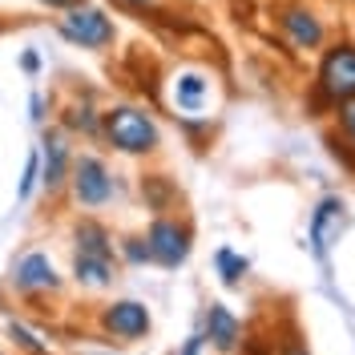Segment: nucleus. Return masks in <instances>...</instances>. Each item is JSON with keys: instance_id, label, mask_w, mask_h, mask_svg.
Here are the masks:
<instances>
[{"instance_id": "f257e3e1", "label": "nucleus", "mask_w": 355, "mask_h": 355, "mask_svg": "<svg viewBox=\"0 0 355 355\" xmlns=\"http://www.w3.org/2000/svg\"><path fill=\"white\" fill-rule=\"evenodd\" d=\"M101 125H105L110 146H117L121 154H150V150L157 146V125L141 110H133V105L110 110Z\"/></svg>"}, {"instance_id": "f03ea898", "label": "nucleus", "mask_w": 355, "mask_h": 355, "mask_svg": "<svg viewBox=\"0 0 355 355\" xmlns=\"http://www.w3.org/2000/svg\"><path fill=\"white\" fill-rule=\"evenodd\" d=\"M319 97L327 105L355 101V44H335L319 65Z\"/></svg>"}, {"instance_id": "7ed1b4c3", "label": "nucleus", "mask_w": 355, "mask_h": 355, "mask_svg": "<svg viewBox=\"0 0 355 355\" xmlns=\"http://www.w3.org/2000/svg\"><path fill=\"white\" fill-rule=\"evenodd\" d=\"M61 37L81 49H105L113 44V21L101 12V8H89V4H77V8H65V17L57 21Z\"/></svg>"}, {"instance_id": "20e7f679", "label": "nucleus", "mask_w": 355, "mask_h": 355, "mask_svg": "<svg viewBox=\"0 0 355 355\" xmlns=\"http://www.w3.org/2000/svg\"><path fill=\"white\" fill-rule=\"evenodd\" d=\"M73 198L81 206H105L113 198V178L101 157L81 154L73 162Z\"/></svg>"}, {"instance_id": "39448f33", "label": "nucleus", "mask_w": 355, "mask_h": 355, "mask_svg": "<svg viewBox=\"0 0 355 355\" xmlns=\"http://www.w3.org/2000/svg\"><path fill=\"white\" fill-rule=\"evenodd\" d=\"M146 243H150L154 263L174 270V266H182L186 254H190V230L178 226V222H170V218H157L154 226H150V234H146Z\"/></svg>"}, {"instance_id": "423d86ee", "label": "nucleus", "mask_w": 355, "mask_h": 355, "mask_svg": "<svg viewBox=\"0 0 355 355\" xmlns=\"http://www.w3.org/2000/svg\"><path fill=\"white\" fill-rule=\"evenodd\" d=\"M339 230H343V198H323L315 206V218H311V246L319 259L331 250Z\"/></svg>"}, {"instance_id": "0eeeda50", "label": "nucleus", "mask_w": 355, "mask_h": 355, "mask_svg": "<svg viewBox=\"0 0 355 355\" xmlns=\"http://www.w3.org/2000/svg\"><path fill=\"white\" fill-rule=\"evenodd\" d=\"M41 146H44V150H41V182L49 186V190H61V186H65V178H69V170H73L65 133H57V130L44 133Z\"/></svg>"}, {"instance_id": "6e6552de", "label": "nucleus", "mask_w": 355, "mask_h": 355, "mask_svg": "<svg viewBox=\"0 0 355 355\" xmlns=\"http://www.w3.org/2000/svg\"><path fill=\"white\" fill-rule=\"evenodd\" d=\"M101 323H105V331L121 335V339H141V335L150 331V311L141 307V303H133V299H125V303L105 307Z\"/></svg>"}, {"instance_id": "1a4fd4ad", "label": "nucleus", "mask_w": 355, "mask_h": 355, "mask_svg": "<svg viewBox=\"0 0 355 355\" xmlns=\"http://www.w3.org/2000/svg\"><path fill=\"white\" fill-rule=\"evenodd\" d=\"M17 287L21 291H53L61 279H57V270H53V263H49V254H41V250H33V254H24L21 263H17Z\"/></svg>"}, {"instance_id": "9d476101", "label": "nucleus", "mask_w": 355, "mask_h": 355, "mask_svg": "<svg viewBox=\"0 0 355 355\" xmlns=\"http://www.w3.org/2000/svg\"><path fill=\"white\" fill-rule=\"evenodd\" d=\"M283 28L291 33V41L299 44V49H315V44L323 41V24L315 21L311 12H303V8H287L283 12Z\"/></svg>"}, {"instance_id": "9b49d317", "label": "nucleus", "mask_w": 355, "mask_h": 355, "mask_svg": "<svg viewBox=\"0 0 355 355\" xmlns=\"http://www.w3.org/2000/svg\"><path fill=\"white\" fill-rule=\"evenodd\" d=\"M206 331H210V339H214L218 352H230V347L239 343V323H234V315L222 307V303L210 307V315H206Z\"/></svg>"}, {"instance_id": "f8f14e48", "label": "nucleus", "mask_w": 355, "mask_h": 355, "mask_svg": "<svg viewBox=\"0 0 355 355\" xmlns=\"http://www.w3.org/2000/svg\"><path fill=\"white\" fill-rule=\"evenodd\" d=\"M73 275L85 287H110L113 283V259H97V254H77L73 259Z\"/></svg>"}, {"instance_id": "ddd939ff", "label": "nucleus", "mask_w": 355, "mask_h": 355, "mask_svg": "<svg viewBox=\"0 0 355 355\" xmlns=\"http://www.w3.org/2000/svg\"><path fill=\"white\" fill-rule=\"evenodd\" d=\"M77 254H97V259H113L110 230L101 222H81L77 226Z\"/></svg>"}, {"instance_id": "4468645a", "label": "nucleus", "mask_w": 355, "mask_h": 355, "mask_svg": "<svg viewBox=\"0 0 355 355\" xmlns=\"http://www.w3.org/2000/svg\"><path fill=\"white\" fill-rule=\"evenodd\" d=\"M174 97H178V110L186 113H198L202 110V97H206V81H202L198 73H182L174 85Z\"/></svg>"}, {"instance_id": "2eb2a0df", "label": "nucleus", "mask_w": 355, "mask_h": 355, "mask_svg": "<svg viewBox=\"0 0 355 355\" xmlns=\"http://www.w3.org/2000/svg\"><path fill=\"white\" fill-rule=\"evenodd\" d=\"M214 263H218L222 283H226V287H239V279L246 275V259H243V254H234L230 246H222L218 254H214Z\"/></svg>"}, {"instance_id": "dca6fc26", "label": "nucleus", "mask_w": 355, "mask_h": 355, "mask_svg": "<svg viewBox=\"0 0 355 355\" xmlns=\"http://www.w3.org/2000/svg\"><path fill=\"white\" fill-rule=\"evenodd\" d=\"M37 182H41V150H33L28 154V162H24V178H21V202H28L33 198V190H37Z\"/></svg>"}, {"instance_id": "f3484780", "label": "nucleus", "mask_w": 355, "mask_h": 355, "mask_svg": "<svg viewBox=\"0 0 355 355\" xmlns=\"http://www.w3.org/2000/svg\"><path fill=\"white\" fill-rule=\"evenodd\" d=\"M69 121V130H85V133H93L97 130V117H93V110H89V105H81V110H73L65 117Z\"/></svg>"}, {"instance_id": "a211bd4d", "label": "nucleus", "mask_w": 355, "mask_h": 355, "mask_svg": "<svg viewBox=\"0 0 355 355\" xmlns=\"http://www.w3.org/2000/svg\"><path fill=\"white\" fill-rule=\"evenodd\" d=\"M8 335H12V339H17L28 355H44V343H37V335H28L21 323H12V327H8Z\"/></svg>"}, {"instance_id": "6ab92c4d", "label": "nucleus", "mask_w": 355, "mask_h": 355, "mask_svg": "<svg viewBox=\"0 0 355 355\" xmlns=\"http://www.w3.org/2000/svg\"><path fill=\"white\" fill-rule=\"evenodd\" d=\"M121 250H125V259H130V263H150V259H154L146 239H125V246H121Z\"/></svg>"}, {"instance_id": "aec40b11", "label": "nucleus", "mask_w": 355, "mask_h": 355, "mask_svg": "<svg viewBox=\"0 0 355 355\" xmlns=\"http://www.w3.org/2000/svg\"><path fill=\"white\" fill-rule=\"evenodd\" d=\"M339 125H343V133L355 141V101H347V105H339Z\"/></svg>"}, {"instance_id": "412c9836", "label": "nucleus", "mask_w": 355, "mask_h": 355, "mask_svg": "<svg viewBox=\"0 0 355 355\" xmlns=\"http://www.w3.org/2000/svg\"><path fill=\"white\" fill-rule=\"evenodd\" d=\"M21 65H24V73H37V69H41V57H37V53H24Z\"/></svg>"}, {"instance_id": "4be33fe9", "label": "nucleus", "mask_w": 355, "mask_h": 355, "mask_svg": "<svg viewBox=\"0 0 355 355\" xmlns=\"http://www.w3.org/2000/svg\"><path fill=\"white\" fill-rule=\"evenodd\" d=\"M33 121H44V101H41V93H33Z\"/></svg>"}, {"instance_id": "5701e85b", "label": "nucleus", "mask_w": 355, "mask_h": 355, "mask_svg": "<svg viewBox=\"0 0 355 355\" xmlns=\"http://www.w3.org/2000/svg\"><path fill=\"white\" fill-rule=\"evenodd\" d=\"M49 8H77V4H85V0H41Z\"/></svg>"}, {"instance_id": "b1692460", "label": "nucleus", "mask_w": 355, "mask_h": 355, "mask_svg": "<svg viewBox=\"0 0 355 355\" xmlns=\"http://www.w3.org/2000/svg\"><path fill=\"white\" fill-rule=\"evenodd\" d=\"M198 347H202V335H194V339L186 343V352H182V355H198Z\"/></svg>"}, {"instance_id": "393cba45", "label": "nucleus", "mask_w": 355, "mask_h": 355, "mask_svg": "<svg viewBox=\"0 0 355 355\" xmlns=\"http://www.w3.org/2000/svg\"><path fill=\"white\" fill-rule=\"evenodd\" d=\"M121 4H125V8H150L154 0H121Z\"/></svg>"}, {"instance_id": "a878e982", "label": "nucleus", "mask_w": 355, "mask_h": 355, "mask_svg": "<svg viewBox=\"0 0 355 355\" xmlns=\"http://www.w3.org/2000/svg\"><path fill=\"white\" fill-rule=\"evenodd\" d=\"M283 355H307V352H303V347H287Z\"/></svg>"}]
</instances>
